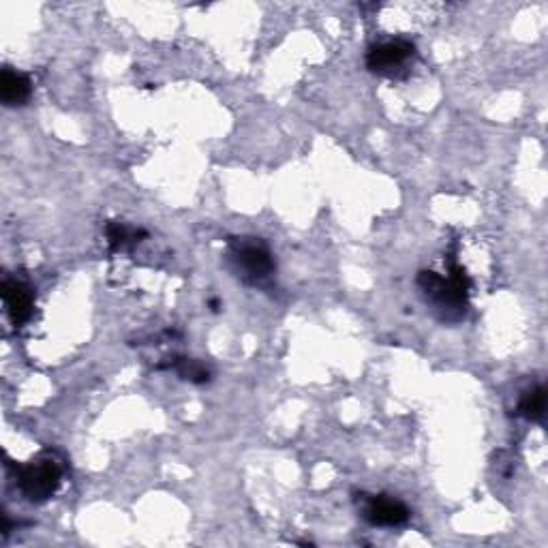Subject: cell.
Listing matches in <instances>:
<instances>
[{
    "label": "cell",
    "mask_w": 548,
    "mask_h": 548,
    "mask_svg": "<svg viewBox=\"0 0 548 548\" xmlns=\"http://www.w3.org/2000/svg\"><path fill=\"white\" fill-rule=\"evenodd\" d=\"M416 283L426 302L433 304V309L444 322H461L465 317L471 281L459 264L450 266V279H444L433 270H422Z\"/></svg>",
    "instance_id": "6da1fadb"
},
{
    "label": "cell",
    "mask_w": 548,
    "mask_h": 548,
    "mask_svg": "<svg viewBox=\"0 0 548 548\" xmlns=\"http://www.w3.org/2000/svg\"><path fill=\"white\" fill-rule=\"evenodd\" d=\"M63 482V469L52 454H41L28 465L15 467V484L20 493L33 501V504H43L56 495Z\"/></svg>",
    "instance_id": "7a4b0ae2"
},
{
    "label": "cell",
    "mask_w": 548,
    "mask_h": 548,
    "mask_svg": "<svg viewBox=\"0 0 548 548\" xmlns=\"http://www.w3.org/2000/svg\"><path fill=\"white\" fill-rule=\"evenodd\" d=\"M227 255H230L234 272L245 283H262L277 270L270 249L260 238H232Z\"/></svg>",
    "instance_id": "3957f363"
},
{
    "label": "cell",
    "mask_w": 548,
    "mask_h": 548,
    "mask_svg": "<svg viewBox=\"0 0 548 548\" xmlns=\"http://www.w3.org/2000/svg\"><path fill=\"white\" fill-rule=\"evenodd\" d=\"M416 56V45L405 39L371 45L367 52V67L379 75H394Z\"/></svg>",
    "instance_id": "277c9868"
},
{
    "label": "cell",
    "mask_w": 548,
    "mask_h": 548,
    "mask_svg": "<svg viewBox=\"0 0 548 548\" xmlns=\"http://www.w3.org/2000/svg\"><path fill=\"white\" fill-rule=\"evenodd\" d=\"M364 521L375 527H401L409 521V508L390 495H362Z\"/></svg>",
    "instance_id": "5b68a950"
},
{
    "label": "cell",
    "mask_w": 548,
    "mask_h": 548,
    "mask_svg": "<svg viewBox=\"0 0 548 548\" xmlns=\"http://www.w3.org/2000/svg\"><path fill=\"white\" fill-rule=\"evenodd\" d=\"M0 292H3V302H5L11 324L15 328H22L26 322H30V317H33V311H35L33 289L22 281L5 279Z\"/></svg>",
    "instance_id": "8992f818"
},
{
    "label": "cell",
    "mask_w": 548,
    "mask_h": 548,
    "mask_svg": "<svg viewBox=\"0 0 548 548\" xmlns=\"http://www.w3.org/2000/svg\"><path fill=\"white\" fill-rule=\"evenodd\" d=\"M30 93H33V84H30L28 75L11 67L3 69V75H0V99H3L7 108L24 105L30 99Z\"/></svg>",
    "instance_id": "52a82bcc"
},
{
    "label": "cell",
    "mask_w": 548,
    "mask_h": 548,
    "mask_svg": "<svg viewBox=\"0 0 548 548\" xmlns=\"http://www.w3.org/2000/svg\"><path fill=\"white\" fill-rule=\"evenodd\" d=\"M167 369H174L178 373L180 379H185V382H191V384H208L210 382V371L204 367V364L200 360H193V358H174L165 364Z\"/></svg>",
    "instance_id": "ba28073f"
},
{
    "label": "cell",
    "mask_w": 548,
    "mask_h": 548,
    "mask_svg": "<svg viewBox=\"0 0 548 548\" xmlns=\"http://www.w3.org/2000/svg\"><path fill=\"white\" fill-rule=\"evenodd\" d=\"M105 236H108L110 249L120 251L129 245H137V242H142V238H146V232L133 230V227H127L125 223L110 221L108 227H105Z\"/></svg>",
    "instance_id": "9c48e42d"
},
{
    "label": "cell",
    "mask_w": 548,
    "mask_h": 548,
    "mask_svg": "<svg viewBox=\"0 0 548 548\" xmlns=\"http://www.w3.org/2000/svg\"><path fill=\"white\" fill-rule=\"evenodd\" d=\"M546 414V388L544 386H534L529 388L521 401H519V416L538 422Z\"/></svg>",
    "instance_id": "30bf717a"
}]
</instances>
